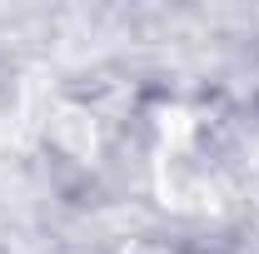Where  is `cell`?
<instances>
[{
	"label": "cell",
	"instance_id": "6da1fadb",
	"mask_svg": "<svg viewBox=\"0 0 259 254\" xmlns=\"http://www.w3.org/2000/svg\"><path fill=\"white\" fill-rule=\"evenodd\" d=\"M50 140L60 145L65 155L90 159V155H95V145H100L95 115H90V110H80V105H60V110L50 115Z\"/></svg>",
	"mask_w": 259,
	"mask_h": 254
},
{
	"label": "cell",
	"instance_id": "7a4b0ae2",
	"mask_svg": "<svg viewBox=\"0 0 259 254\" xmlns=\"http://www.w3.org/2000/svg\"><path fill=\"white\" fill-rule=\"evenodd\" d=\"M120 254H169V249H160V244H145V239H130Z\"/></svg>",
	"mask_w": 259,
	"mask_h": 254
}]
</instances>
